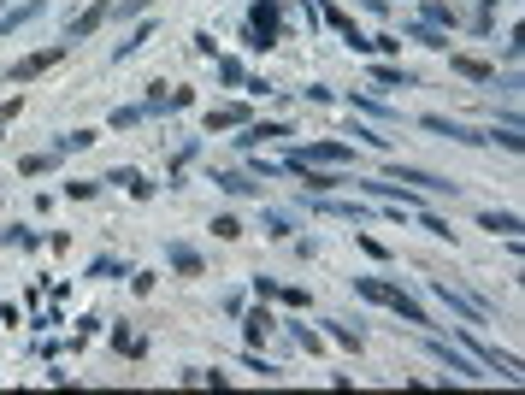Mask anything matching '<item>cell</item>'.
Masks as SVG:
<instances>
[{"mask_svg":"<svg viewBox=\"0 0 525 395\" xmlns=\"http://www.w3.org/2000/svg\"><path fill=\"white\" fill-rule=\"evenodd\" d=\"M213 184H219V189H230V195H254V184H248V177H237V171H219Z\"/></svg>","mask_w":525,"mask_h":395,"instance_id":"16","label":"cell"},{"mask_svg":"<svg viewBox=\"0 0 525 395\" xmlns=\"http://www.w3.org/2000/svg\"><path fill=\"white\" fill-rule=\"evenodd\" d=\"M390 184H413V189H426V195H454V189H460V184H443V177L413 171V166H396V171H390Z\"/></svg>","mask_w":525,"mask_h":395,"instance_id":"7","label":"cell"},{"mask_svg":"<svg viewBox=\"0 0 525 395\" xmlns=\"http://www.w3.org/2000/svg\"><path fill=\"white\" fill-rule=\"evenodd\" d=\"M426 130H437V136H449V142H490L484 130H472V125H454V118H437V113H426Z\"/></svg>","mask_w":525,"mask_h":395,"instance_id":"8","label":"cell"},{"mask_svg":"<svg viewBox=\"0 0 525 395\" xmlns=\"http://www.w3.org/2000/svg\"><path fill=\"white\" fill-rule=\"evenodd\" d=\"M148 6H154V0H125V6H118V18H136V13H148Z\"/></svg>","mask_w":525,"mask_h":395,"instance_id":"23","label":"cell"},{"mask_svg":"<svg viewBox=\"0 0 525 395\" xmlns=\"http://www.w3.org/2000/svg\"><path fill=\"white\" fill-rule=\"evenodd\" d=\"M107 13H113V0H89L83 18H77V24H65V42H72V47H77V42H89V36L107 24Z\"/></svg>","mask_w":525,"mask_h":395,"instance_id":"5","label":"cell"},{"mask_svg":"<svg viewBox=\"0 0 525 395\" xmlns=\"http://www.w3.org/2000/svg\"><path fill=\"white\" fill-rule=\"evenodd\" d=\"M248 30H254V47H278V6L260 0L254 13H248Z\"/></svg>","mask_w":525,"mask_h":395,"instance_id":"6","label":"cell"},{"mask_svg":"<svg viewBox=\"0 0 525 395\" xmlns=\"http://www.w3.org/2000/svg\"><path fill=\"white\" fill-rule=\"evenodd\" d=\"M47 0H24V6H13V13H0V36H13V30H24L30 18H42Z\"/></svg>","mask_w":525,"mask_h":395,"instance_id":"9","label":"cell"},{"mask_svg":"<svg viewBox=\"0 0 525 395\" xmlns=\"http://www.w3.org/2000/svg\"><path fill=\"white\" fill-rule=\"evenodd\" d=\"M325 18H331V24L342 30V36H349V47H366V36H360V30H355V18H349V13H337V6H325Z\"/></svg>","mask_w":525,"mask_h":395,"instance_id":"13","label":"cell"},{"mask_svg":"<svg viewBox=\"0 0 525 395\" xmlns=\"http://www.w3.org/2000/svg\"><path fill=\"white\" fill-rule=\"evenodd\" d=\"M213 230H219L225 242H237V236H242V225H237V219H213Z\"/></svg>","mask_w":525,"mask_h":395,"instance_id":"22","label":"cell"},{"mask_svg":"<svg viewBox=\"0 0 525 395\" xmlns=\"http://www.w3.org/2000/svg\"><path fill=\"white\" fill-rule=\"evenodd\" d=\"M72 54V42H54V47H42V54H30V59H18L13 71H6V77H13V83H30V77H42V71H54L59 59Z\"/></svg>","mask_w":525,"mask_h":395,"instance_id":"4","label":"cell"},{"mask_svg":"<svg viewBox=\"0 0 525 395\" xmlns=\"http://www.w3.org/2000/svg\"><path fill=\"white\" fill-rule=\"evenodd\" d=\"M408 36H413V42H426V47H449V42H443V30H437V24H413Z\"/></svg>","mask_w":525,"mask_h":395,"instance_id":"19","label":"cell"},{"mask_svg":"<svg viewBox=\"0 0 525 395\" xmlns=\"http://www.w3.org/2000/svg\"><path fill=\"white\" fill-rule=\"evenodd\" d=\"M171 266L184 271V278H195V271H201V260H195V248H171Z\"/></svg>","mask_w":525,"mask_h":395,"instance_id":"18","label":"cell"},{"mask_svg":"<svg viewBox=\"0 0 525 395\" xmlns=\"http://www.w3.org/2000/svg\"><path fill=\"white\" fill-rule=\"evenodd\" d=\"M248 125V107H219V113H207V130H237Z\"/></svg>","mask_w":525,"mask_h":395,"instance_id":"11","label":"cell"},{"mask_svg":"<svg viewBox=\"0 0 525 395\" xmlns=\"http://www.w3.org/2000/svg\"><path fill=\"white\" fill-rule=\"evenodd\" d=\"M431 296H437L449 313H460L467 325H484V319H490V307H484V301H467L460 289H449V278H431Z\"/></svg>","mask_w":525,"mask_h":395,"instance_id":"3","label":"cell"},{"mask_svg":"<svg viewBox=\"0 0 525 395\" xmlns=\"http://www.w3.org/2000/svg\"><path fill=\"white\" fill-rule=\"evenodd\" d=\"M372 77L390 83V89H413V77H408V71H396V65H372Z\"/></svg>","mask_w":525,"mask_h":395,"instance_id":"15","label":"cell"},{"mask_svg":"<svg viewBox=\"0 0 525 395\" xmlns=\"http://www.w3.org/2000/svg\"><path fill=\"white\" fill-rule=\"evenodd\" d=\"M431 354H437V360H443L449 372H460V378H484V366H478V360H467V354H454L449 342H431Z\"/></svg>","mask_w":525,"mask_h":395,"instance_id":"10","label":"cell"},{"mask_svg":"<svg viewBox=\"0 0 525 395\" xmlns=\"http://www.w3.org/2000/svg\"><path fill=\"white\" fill-rule=\"evenodd\" d=\"M319 212H331V219H366V207H349V201H319Z\"/></svg>","mask_w":525,"mask_h":395,"instance_id":"17","label":"cell"},{"mask_svg":"<svg viewBox=\"0 0 525 395\" xmlns=\"http://www.w3.org/2000/svg\"><path fill=\"white\" fill-rule=\"evenodd\" d=\"M454 71H460V77H478V83H490V77H496L484 59H467V54H454Z\"/></svg>","mask_w":525,"mask_h":395,"instance_id":"14","label":"cell"},{"mask_svg":"<svg viewBox=\"0 0 525 395\" xmlns=\"http://www.w3.org/2000/svg\"><path fill=\"white\" fill-rule=\"evenodd\" d=\"M355 148H342V142H307V148H289V166H349Z\"/></svg>","mask_w":525,"mask_h":395,"instance_id":"2","label":"cell"},{"mask_svg":"<svg viewBox=\"0 0 525 395\" xmlns=\"http://www.w3.org/2000/svg\"><path fill=\"white\" fill-rule=\"evenodd\" d=\"M355 289H360L366 301H378V307L401 313L408 325H431V319H426V307H419V301H413L408 289H396V283H383V278H355Z\"/></svg>","mask_w":525,"mask_h":395,"instance_id":"1","label":"cell"},{"mask_svg":"<svg viewBox=\"0 0 525 395\" xmlns=\"http://www.w3.org/2000/svg\"><path fill=\"white\" fill-rule=\"evenodd\" d=\"M478 225L484 230H502V236H520V219H513V212H478Z\"/></svg>","mask_w":525,"mask_h":395,"instance_id":"12","label":"cell"},{"mask_svg":"<svg viewBox=\"0 0 525 395\" xmlns=\"http://www.w3.org/2000/svg\"><path fill=\"white\" fill-rule=\"evenodd\" d=\"M271 331V313H248V342H260Z\"/></svg>","mask_w":525,"mask_h":395,"instance_id":"20","label":"cell"},{"mask_svg":"<svg viewBox=\"0 0 525 395\" xmlns=\"http://www.w3.org/2000/svg\"><path fill=\"white\" fill-rule=\"evenodd\" d=\"M426 24H454V13L443 6V0H426Z\"/></svg>","mask_w":525,"mask_h":395,"instance_id":"21","label":"cell"}]
</instances>
